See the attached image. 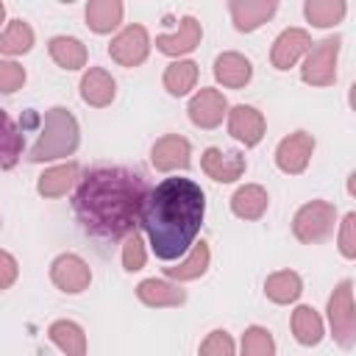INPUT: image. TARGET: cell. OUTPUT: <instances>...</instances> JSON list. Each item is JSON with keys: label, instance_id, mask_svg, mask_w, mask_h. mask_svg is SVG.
<instances>
[{"label": "cell", "instance_id": "obj_7", "mask_svg": "<svg viewBox=\"0 0 356 356\" xmlns=\"http://www.w3.org/2000/svg\"><path fill=\"white\" fill-rule=\"evenodd\" d=\"M147 50H150V36L142 25H128L108 44V56L120 67H139L147 58Z\"/></svg>", "mask_w": 356, "mask_h": 356}, {"label": "cell", "instance_id": "obj_18", "mask_svg": "<svg viewBox=\"0 0 356 356\" xmlns=\"http://www.w3.org/2000/svg\"><path fill=\"white\" fill-rule=\"evenodd\" d=\"M136 298L145 306L161 309V306H181L186 300V292L175 284H167V281H159V278H145L136 286Z\"/></svg>", "mask_w": 356, "mask_h": 356}, {"label": "cell", "instance_id": "obj_32", "mask_svg": "<svg viewBox=\"0 0 356 356\" xmlns=\"http://www.w3.org/2000/svg\"><path fill=\"white\" fill-rule=\"evenodd\" d=\"M242 356H275V339L267 328L250 325L242 334Z\"/></svg>", "mask_w": 356, "mask_h": 356}, {"label": "cell", "instance_id": "obj_37", "mask_svg": "<svg viewBox=\"0 0 356 356\" xmlns=\"http://www.w3.org/2000/svg\"><path fill=\"white\" fill-rule=\"evenodd\" d=\"M19 275V267H17V259L6 250H0V292L8 289Z\"/></svg>", "mask_w": 356, "mask_h": 356}, {"label": "cell", "instance_id": "obj_36", "mask_svg": "<svg viewBox=\"0 0 356 356\" xmlns=\"http://www.w3.org/2000/svg\"><path fill=\"white\" fill-rule=\"evenodd\" d=\"M339 253L345 259H356V214H345L339 225Z\"/></svg>", "mask_w": 356, "mask_h": 356}, {"label": "cell", "instance_id": "obj_19", "mask_svg": "<svg viewBox=\"0 0 356 356\" xmlns=\"http://www.w3.org/2000/svg\"><path fill=\"white\" fill-rule=\"evenodd\" d=\"M250 75H253V67L242 53H222L214 61V78L228 89L245 86L250 81Z\"/></svg>", "mask_w": 356, "mask_h": 356}, {"label": "cell", "instance_id": "obj_39", "mask_svg": "<svg viewBox=\"0 0 356 356\" xmlns=\"http://www.w3.org/2000/svg\"><path fill=\"white\" fill-rule=\"evenodd\" d=\"M0 225H3V222H0Z\"/></svg>", "mask_w": 356, "mask_h": 356}, {"label": "cell", "instance_id": "obj_16", "mask_svg": "<svg viewBox=\"0 0 356 356\" xmlns=\"http://www.w3.org/2000/svg\"><path fill=\"white\" fill-rule=\"evenodd\" d=\"M200 22L195 17H184L178 22V31L175 33H161L156 36V47L167 56H184V53H192L197 44H200Z\"/></svg>", "mask_w": 356, "mask_h": 356}, {"label": "cell", "instance_id": "obj_28", "mask_svg": "<svg viewBox=\"0 0 356 356\" xmlns=\"http://www.w3.org/2000/svg\"><path fill=\"white\" fill-rule=\"evenodd\" d=\"M22 153V134L17 131L14 120L0 111V170H11Z\"/></svg>", "mask_w": 356, "mask_h": 356}, {"label": "cell", "instance_id": "obj_34", "mask_svg": "<svg viewBox=\"0 0 356 356\" xmlns=\"http://www.w3.org/2000/svg\"><path fill=\"white\" fill-rule=\"evenodd\" d=\"M197 356H234V339L228 331H211L203 342Z\"/></svg>", "mask_w": 356, "mask_h": 356}, {"label": "cell", "instance_id": "obj_31", "mask_svg": "<svg viewBox=\"0 0 356 356\" xmlns=\"http://www.w3.org/2000/svg\"><path fill=\"white\" fill-rule=\"evenodd\" d=\"M197 83V64L195 61H172L164 70V89L175 97L186 95Z\"/></svg>", "mask_w": 356, "mask_h": 356}, {"label": "cell", "instance_id": "obj_13", "mask_svg": "<svg viewBox=\"0 0 356 356\" xmlns=\"http://www.w3.org/2000/svg\"><path fill=\"white\" fill-rule=\"evenodd\" d=\"M228 131L236 142H242L245 147H253L264 136V117L253 106H234L228 111Z\"/></svg>", "mask_w": 356, "mask_h": 356}, {"label": "cell", "instance_id": "obj_15", "mask_svg": "<svg viewBox=\"0 0 356 356\" xmlns=\"http://www.w3.org/2000/svg\"><path fill=\"white\" fill-rule=\"evenodd\" d=\"M312 47V39L303 28H286L275 42H273V53L270 61L275 70H289L306 50Z\"/></svg>", "mask_w": 356, "mask_h": 356}, {"label": "cell", "instance_id": "obj_9", "mask_svg": "<svg viewBox=\"0 0 356 356\" xmlns=\"http://www.w3.org/2000/svg\"><path fill=\"white\" fill-rule=\"evenodd\" d=\"M50 281H53L61 292L78 295V292H83V289L89 286L92 273H89V267H86V261H83L81 256H75V253H61V256H56L53 264H50Z\"/></svg>", "mask_w": 356, "mask_h": 356}, {"label": "cell", "instance_id": "obj_4", "mask_svg": "<svg viewBox=\"0 0 356 356\" xmlns=\"http://www.w3.org/2000/svg\"><path fill=\"white\" fill-rule=\"evenodd\" d=\"M337 220V206L328 200H309L306 206L298 209L292 220V234L303 245H317L331 236Z\"/></svg>", "mask_w": 356, "mask_h": 356}, {"label": "cell", "instance_id": "obj_17", "mask_svg": "<svg viewBox=\"0 0 356 356\" xmlns=\"http://www.w3.org/2000/svg\"><path fill=\"white\" fill-rule=\"evenodd\" d=\"M114 95H117V83H114V78H111L106 70L92 67V70L81 78V97H83L89 106L103 108V106H108V103L114 100Z\"/></svg>", "mask_w": 356, "mask_h": 356}, {"label": "cell", "instance_id": "obj_2", "mask_svg": "<svg viewBox=\"0 0 356 356\" xmlns=\"http://www.w3.org/2000/svg\"><path fill=\"white\" fill-rule=\"evenodd\" d=\"M206 195L189 178H167L147 192L139 222L153 253L164 261L184 256L203 225Z\"/></svg>", "mask_w": 356, "mask_h": 356}, {"label": "cell", "instance_id": "obj_21", "mask_svg": "<svg viewBox=\"0 0 356 356\" xmlns=\"http://www.w3.org/2000/svg\"><path fill=\"white\" fill-rule=\"evenodd\" d=\"M267 189L259 186V184H245L234 192L231 197V211L239 217V220H259L264 211H267Z\"/></svg>", "mask_w": 356, "mask_h": 356}, {"label": "cell", "instance_id": "obj_23", "mask_svg": "<svg viewBox=\"0 0 356 356\" xmlns=\"http://www.w3.org/2000/svg\"><path fill=\"white\" fill-rule=\"evenodd\" d=\"M47 337L53 345H58L67 356H86V334L72 320H56L47 328Z\"/></svg>", "mask_w": 356, "mask_h": 356}, {"label": "cell", "instance_id": "obj_8", "mask_svg": "<svg viewBox=\"0 0 356 356\" xmlns=\"http://www.w3.org/2000/svg\"><path fill=\"white\" fill-rule=\"evenodd\" d=\"M314 153V136L306 131H295L289 136H284L275 147V164L278 170L289 172V175H300L309 167V159Z\"/></svg>", "mask_w": 356, "mask_h": 356}, {"label": "cell", "instance_id": "obj_12", "mask_svg": "<svg viewBox=\"0 0 356 356\" xmlns=\"http://www.w3.org/2000/svg\"><path fill=\"white\" fill-rule=\"evenodd\" d=\"M189 156H192V147L184 136L178 134H167L161 136L153 150H150V161L156 170L161 172H172V170H186L189 167Z\"/></svg>", "mask_w": 356, "mask_h": 356}, {"label": "cell", "instance_id": "obj_29", "mask_svg": "<svg viewBox=\"0 0 356 356\" xmlns=\"http://www.w3.org/2000/svg\"><path fill=\"white\" fill-rule=\"evenodd\" d=\"M348 6L342 0H306L303 3V14L312 25L317 28H331L337 22H342Z\"/></svg>", "mask_w": 356, "mask_h": 356}, {"label": "cell", "instance_id": "obj_14", "mask_svg": "<svg viewBox=\"0 0 356 356\" xmlns=\"http://www.w3.org/2000/svg\"><path fill=\"white\" fill-rule=\"evenodd\" d=\"M275 8H278L275 0H231L228 3L234 28L236 31H245V33L256 31L259 25H264L275 14Z\"/></svg>", "mask_w": 356, "mask_h": 356}, {"label": "cell", "instance_id": "obj_22", "mask_svg": "<svg viewBox=\"0 0 356 356\" xmlns=\"http://www.w3.org/2000/svg\"><path fill=\"white\" fill-rule=\"evenodd\" d=\"M122 22L120 0H89L86 3V25L95 33H111Z\"/></svg>", "mask_w": 356, "mask_h": 356}, {"label": "cell", "instance_id": "obj_11", "mask_svg": "<svg viewBox=\"0 0 356 356\" xmlns=\"http://www.w3.org/2000/svg\"><path fill=\"white\" fill-rule=\"evenodd\" d=\"M189 120L197 125V128H217L222 122V117L228 114V103L222 97V92L217 89H200L192 100H189Z\"/></svg>", "mask_w": 356, "mask_h": 356}, {"label": "cell", "instance_id": "obj_5", "mask_svg": "<svg viewBox=\"0 0 356 356\" xmlns=\"http://www.w3.org/2000/svg\"><path fill=\"white\" fill-rule=\"evenodd\" d=\"M328 323L331 334L342 348H353L356 342V312H353V281L345 278L337 284L328 298Z\"/></svg>", "mask_w": 356, "mask_h": 356}, {"label": "cell", "instance_id": "obj_3", "mask_svg": "<svg viewBox=\"0 0 356 356\" xmlns=\"http://www.w3.org/2000/svg\"><path fill=\"white\" fill-rule=\"evenodd\" d=\"M78 147V122L75 117L61 108L53 106L50 111H44V122H42V134L36 139V145L31 147V161H53V159H64L72 156Z\"/></svg>", "mask_w": 356, "mask_h": 356}, {"label": "cell", "instance_id": "obj_33", "mask_svg": "<svg viewBox=\"0 0 356 356\" xmlns=\"http://www.w3.org/2000/svg\"><path fill=\"white\" fill-rule=\"evenodd\" d=\"M145 261H147V253H145V239H142V234H128V239H125V245H122V267L128 270V273H136V270H142L145 267Z\"/></svg>", "mask_w": 356, "mask_h": 356}, {"label": "cell", "instance_id": "obj_20", "mask_svg": "<svg viewBox=\"0 0 356 356\" xmlns=\"http://www.w3.org/2000/svg\"><path fill=\"white\" fill-rule=\"evenodd\" d=\"M78 172L81 167L75 161H67V164H58V167H50L39 175V184H36V192L42 197H61L72 189V184L78 181Z\"/></svg>", "mask_w": 356, "mask_h": 356}, {"label": "cell", "instance_id": "obj_38", "mask_svg": "<svg viewBox=\"0 0 356 356\" xmlns=\"http://www.w3.org/2000/svg\"><path fill=\"white\" fill-rule=\"evenodd\" d=\"M3 19H6V6H3V0H0V25H3Z\"/></svg>", "mask_w": 356, "mask_h": 356}, {"label": "cell", "instance_id": "obj_27", "mask_svg": "<svg viewBox=\"0 0 356 356\" xmlns=\"http://www.w3.org/2000/svg\"><path fill=\"white\" fill-rule=\"evenodd\" d=\"M292 334H295V339L300 342V345H317L320 339H323V320H320V314L312 309V306H298L295 312H292Z\"/></svg>", "mask_w": 356, "mask_h": 356}, {"label": "cell", "instance_id": "obj_25", "mask_svg": "<svg viewBox=\"0 0 356 356\" xmlns=\"http://www.w3.org/2000/svg\"><path fill=\"white\" fill-rule=\"evenodd\" d=\"M300 292H303L300 275L292 273V270H278V273L267 275V281H264V295H267L273 303H281V306L298 300Z\"/></svg>", "mask_w": 356, "mask_h": 356}, {"label": "cell", "instance_id": "obj_1", "mask_svg": "<svg viewBox=\"0 0 356 356\" xmlns=\"http://www.w3.org/2000/svg\"><path fill=\"white\" fill-rule=\"evenodd\" d=\"M147 181L128 167H97L75 189V214L89 236L117 242L136 231Z\"/></svg>", "mask_w": 356, "mask_h": 356}, {"label": "cell", "instance_id": "obj_10", "mask_svg": "<svg viewBox=\"0 0 356 356\" xmlns=\"http://www.w3.org/2000/svg\"><path fill=\"white\" fill-rule=\"evenodd\" d=\"M200 167L209 178L220 181V184H231L236 178H242L245 172V156L236 150H220V147H206Z\"/></svg>", "mask_w": 356, "mask_h": 356}, {"label": "cell", "instance_id": "obj_6", "mask_svg": "<svg viewBox=\"0 0 356 356\" xmlns=\"http://www.w3.org/2000/svg\"><path fill=\"white\" fill-rule=\"evenodd\" d=\"M339 44H342V36H328L317 47H312L309 56H306V61H303L300 78L306 83H312V86H331L337 81Z\"/></svg>", "mask_w": 356, "mask_h": 356}, {"label": "cell", "instance_id": "obj_26", "mask_svg": "<svg viewBox=\"0 0 356 356\" xmlns=\"http://www.w3.org/2000/svg\"><path fill=\"white\" fill-rule=\"evenodd\" d=\"M209 259H211L209 245L200 239V242L192 245V253H189L184 261H178L175 267H167L164 273H167L170 278H175V281H195V278H200V275L209 270Z\"/></svg>", "mask_w": 356, "mask_h": 356}, {"label": "cell", "instance_id": "obj_35", "mask_svg": "<svg viewBox=\"0 0 356 356\" xmlns=\"http://www.w3.org/2000/svg\"><path fill=\"white\" fill-rule=\"evenodd\" d=\"M22 83H25V70L17 61L0 58V92L3 95H11V92L22 89Z\"/></svg>", "mask_w": 356, "mask_h": 356}, {"label": "cell", "instance_id": "obj_30", "mask_svg": "<svg viewBox=\"0 0 356 356\" xmlns=\"http://www.w3.org/2000/svg\"><path fill=\"white\" fill-rule=\"evenodd\" d=\"M33 47V31L22 19H11L8 28L0 33V53L3 56H22Z\"/></svg>", "mask_w": 356, "mask_h": 356}, {"label": "cell", "instance_id": "obj_24", "mask_svg": "<svg viewBox=\"0 0 356 356\" xmlns=\"http://www.w3.org/2000/svg\"><path fill=\"white\" fill-rule=\"evenodd\" d=\"M47 50H50V58L64 70H81L86 67V58H89L83 42L75 36H53Z\"/></svg>", "mask_w": 356, "mask_h": 356}]
</instances>
